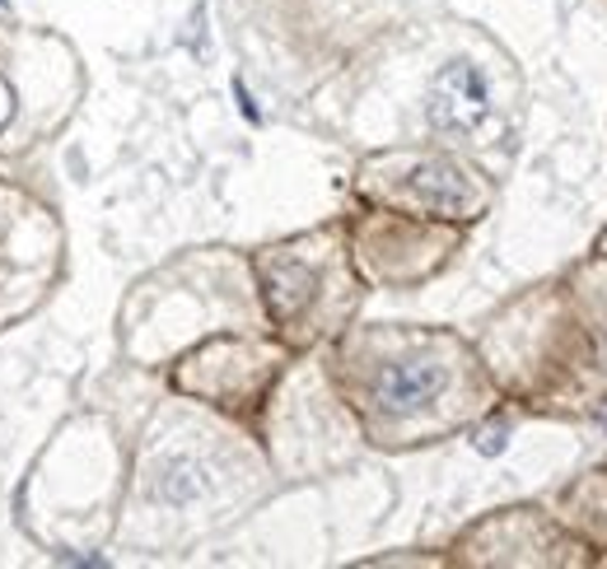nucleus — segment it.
Returning <instances> with one entry per match:
<instances>
[{
    "label": "nucleus",
    "instance_id": "3",
    "mask_svg": "<svg viewBox=\"0 0 607 569\" xmlns=\"http://www.w3.org/2000/svg\"><path fill=\"white\" fill-rule=\"evenodd\" d=\"M416 192L426 197L430 211H444V215H463L467 205H472V192H467V178L454 168V164H444V160H434V164H420L416 168Z\"/></svg>",
    "mask_w": 607,
    "mask_h": 569
},
{
    "label": "nucleus",
    "instance_id": "4",
    "mask_svg": "<svg viewBox=\"0 0 607 569\" xmlns=\"http://www.w3.org/2000/svg\"><path fill=\"white\" fill-rule=\"evenodd\" d=\"M14 117V93H10V85L0 80V126H5Z\"/></svg>",
    "mask_w": 607,
    "mask_h": 569
},
{
    "label": "nucleus",
    "instance_id": "2",
    "mask_svg": "<svg viewBox=\"0 0 607 569\" xmlns=\"http://www.w3.org/2000/svg\"><path fill=\"white\" fill-rule=\"evenodd\" d=\"M444 383H448V374H444V365H434V359H397V365H383L374 392H379V402L388 410H402V416H407V410L430 406L444 392Z\"/></svg>",
    "mask_w": 607,
    "mask_h": 569
},
{
    "label": "nucleus",
    "instance_id": "1",
    "mask_svg": "<svg viewBox=\"0 0 607 569\" xmlns=\"http://www.w3.org/2000/svg\"><path fill=\"white\" fill-rule=\"evenodd\" d=\"M486 117V80L477 66L467 61H448L430 85V126L448 136H467L477 131Z\"/></svg>",
    "mask_w": 607,
    "mask_h": 569
}]
</instances>
